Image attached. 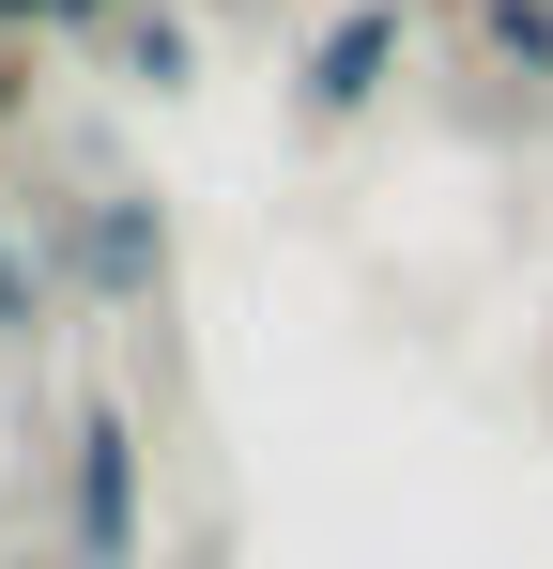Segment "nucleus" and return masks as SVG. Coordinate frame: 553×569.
<instances>
[{
  "instance_id": "1",
  "label": "nucleus",
  "mask_w": 553,
  "mask_h": 569,
  "mask_svg": "<svg viewBox=\"0 0 553 569\" xmlns=\"http://www.w3.org/2000/svg\"><path fill=\"white\" fill-rule=\"evenodd\" d=\"M78 569H139V416H78Z\"/></svg>"
},
{
  "instance_id": "2",
  "label": "nucleus",
  "mask_w": 553,
  "mask_h": 569,
  "mask_svg": "<svg viewBox=\"0 0 553 569\" xmlns=\"http://www.w3.org/2000/svg\"><path fill=\"white\" fill-rule=\"evenodd\" d=\"M92 292H108V308H139V292L170 278V231H154V216H139V200H92Z\"/></svg>"
},
{
  "instance_id": "3",
  "label": "nucleus",
  "mask_w": 553,
  "mask_h": 569,
  "mask_svg": "<svg viewBox=\"0 0 553 569\" xmlns=\"http://www.w3.org/2000/svg\"><path fill=\"white\" fill-rule=\"evenodd\" d=\"M384 62H400V16L369 0V16H339V31H323V62H308V108H369V93H384Z\"/></svg>"
},
{
  "instance_id": "4",
  "label": "nucleus",
  "mask_w": 553,
  "mask_h": 569,
  "mask_svg": "<svg viewBox=\"0 0 553 569\" xmlns=\"http://www.w3.org/2000/svg\"><path fill=\"white\" fill-rule=\"evenodd\" d=\"M492 47H507L523 78H553V0H492Z\"/></svg>"
},
{
  "instance_id": "5",
  "label": "nucleus",
  "mask_w": 553,
  "mask_h": 569,
  "mask_svg": "<svg viewBox=\"0 0 553 569\" xmlns=\"http://www.w3.org/2000/svg\"><path fill=\"white\" fill-rule=\"evenodd\" d=\"M0 339H31V262L0 247Z\"/></svg>"
},
{
  "instance_id": "6",
  "label": "nucleus",
  "mask_w": 553,
  "mask_h": 569,
  "mask_svg": "<svg viewBox=\"0 0 553 569\" xmlns=\"http://www.w3.org/2000/svg\"><path fill=\"white\" fill-rule=\"evenodd\" d=\"M0 569H47V555H0Z\"/></svg>"
}]
</instances>
